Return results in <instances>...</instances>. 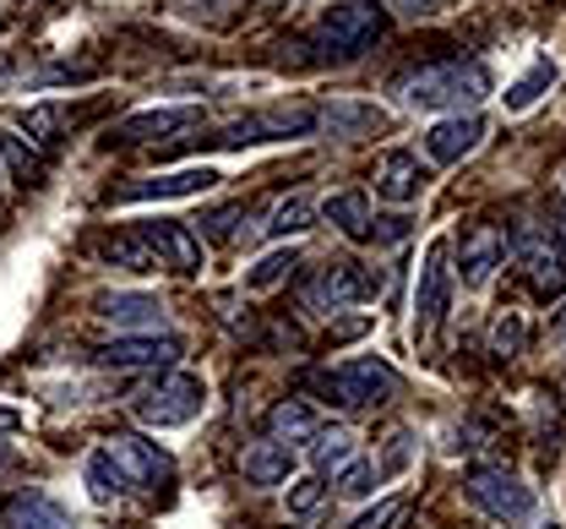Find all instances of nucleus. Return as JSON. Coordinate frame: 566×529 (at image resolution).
<instances>
[{"label": "nucleus", "instance_id": "obj_1", "mask_svg": "<svg viewBox=\"0 0 566 529\" xmlns=\"http://www.w3.org/2000/svg\"><path fill=\"white\" fill-rule=\"evenodd\" d=\"M398 98L409 110H447V115H463L474 104L491 98V72L480 61H436L420 72L398 76Z\"/></svg>", "mask_w": 566, "mask_h": 529}, {"label": "nucleus", "instance_id": "obj_2", "mask_svg": "<svg viewBox=\"0 0 566 529\" xmlns=\"http://www.w3.org/2000/svg\"><path fill=\"white\" fill-rule=\"evenodd\" d=\"M381 33H387V6H376V0H349V6L322 11L311 44H316V61L327 66V61H359Z\"/></svg>", "mask_w": 566, "mask_h": 529}, {"label": "nucleus", "instance_id": "obj_3", "mask_svg": "<svg viewBox=\"0 0 566 529\" xmlns=\"http://www.w3.org/2000/svg\"><path fill=\"white\" fill-rule=\"evenodd\" d=\"M387 290V273L381 268H365L354 257H338V262H322L311 279H305V305L322 311V317H338L349 305H365L376 301Z\"/></svg>", "mask_w": 566, "mask_h": 529}, {"label": "nucleus", "instance_id": "obj_4", "mask_svg": "<svg viewBox=\"0 0 566 529\" xmlns=\"http://www.w3.org/2000/svg\"><path fill=\"white\" fill-rule=\"evenodd\" d=\"M311 387H316L327 404H338V409H376V404H387V398L398 393V372H392L387 361H376V355H359V361L316 372Z\"/></svg>", "mask_w": 566, "mask_h": 529}, {"label": "nucleus", "instance_id": "obj_5", "mask_svg": "<svg viewBox=\"0 0 566 529\" xmlns=\"http://www.w3.org/2000/svg\"><path fill=\"white\" fill-rule=\"evenodd\" d=\"M463 497L506 529H517V525L534 519V486H523L506 464H480V469H469V475H463Z\"/></svg>", "mask_w": 566, "mask_h": 529}, {"label": "nucleus", "instance_id": "obj_6", "mask_svg": "<svg viewBox=\"0 0 566 529\" xmlns=\"http://www.w3.org/2000/svg\"><path fill=\"white\" fill-rule=\"evenodd\" d=\"M202 409H208V382L191 377V372H169V377H158L132 398V415L142 426H158V432L164 426H191Z\"/></svg>", "mask_w": 566, "mask_h": 529}, {"label": "nucleus", "instance_id": "obj_7", "mask_svg": "<svg viewBox=\"0 0 566 529\" xmlns=\"http://www.w3.org/2000/svg\"><path fill=\"white\" fill-rule=\"evenodd\" d=\"M506 251L517 257V268H523V279H528V290H534L539 301H562L566 295V257L539 235V225L517 219V229L506 235Z\"/></svg>", "mask_w": 566, "mask_h": 529}, {"label": "nucleus", "instance_id": "obj_8", "mask_svg": "<svg viewBox=\"0 0 566 529\" xmlns=\"http://www.w3.org/2000/svg\"><path fill=\"white\" fill-rule=\"evenodd\" d=\"M452 246L447 240H436L430 251H424V268H420V290H415V339L430 344L436 333H441V322H447V311H452V284H458V273H452Z\"/></svg>", "mask_w": 566, "mask_h": 529}, {"label": "nucleus", "instance_id": "obj_9", "mask_svg": "<svg viewBox=\"0 0 566 529\" xmlns=\"http://www.w3.org/2000/svg\"><path fill=\"white\" fill-rule=\"evenodd\" d=\"M202 104H164V110H137V115H126L109 137L115 143H186L191 132H202Z\"/></svg>", "mask_w": 566, "mask_h": 529}, {"label": "nucleus", "instance_id": "obj_10", "mask_svg": "<svg viewBox=\"0 0 566 529\" xmlns=\"http://www.w3.org/2000/svg\"><path fill=\"white\" fill-rule=\"evenodd\" d=\"M186 344L175 333H120L109 344H93V366L104 372H137V366H175Z\"/></svg>", "mask_w": 566, "mask_h": 529}, {"label": "nucleus", "instance_id": "obj_11", "mask_svg": "<svg viewBox=\"0 0 566 529\" xmlns=\"http://www.w3.org/2000/svg\"><path fill=\"white\" fill-rule=\"evenodd\" d=\"M223 175L212 164H186V169H169V175H142L109 191V203H175V197H202L212 191Z\"/></svg>", "mask_w": 566, "mask_h": 529}, {"label": "nucleus", "instance_id": "obj_12", "mask_svg": "<svg viewBox=\"0 0 566 529\" xmlns=\"http://www.w3.org/2000/svg\"><path fill=\"white\" fill-rule=\"evenodd\" d=\"M104 454L115 458V469L126 475V486H132V491H158V486H169V475H175V458L164 454L158 443L137 437V432L109 437V443H104Z\"/></svg>", "mask_w": 566, "mask_h": 529}, {"label": "nucleus", "instance_id": "obj_13", "mask_svg": "<svg viewBox=\"0 0 566 529\" xmlns=\"http://www.w3.org/2000/svg\"><path fill=\"white\" fill-rule=\"evenodd\" d=\"M137 235L147 240L158 268H169V273H197L202 268V235L186 219H142Z\"/></svg>", "mask_w": 566, "mask_h": 529}, {"label": "nucleus", "instance_id": "obj_14", "mask_svg": "<svg viewBox=\"0 0 566 529\" xmlns=\"http://www.w3.org/2000/svg\"><path fill=\"white\" fill-rule=\"evenodd\" d=\"M370 186H376V197L381 203H392V208H409V203H420L424 186H430V169H424L420 158L409 148H387L376 164H370Z\"/></svg>", "mask_w": 566, "mask_h": 529}, {"label": "nucleus", "instance_id": "obj_15", "mask_svg": "<svg viewBox=\"0 0 566 529\" xmlns=\"http://www.w3.org/2000/svg\"><path fill=\"white\" fill-rule=\"evenodd\" d=\"M485 115L480 110H463V115H447V121H436L430 132H424V158L430 164H463L469 153L485 143Z\"/></svg>", "mask_w": 566, "mask_h": 529}, {"label": "nucleus", "instance_id": "obj_16", "mask_svg": "<svg viewBox=\"0 0 566 529\" xmlns=\"http://www.w3.org/2000/svg\"><path fill=\"white\" fill-rule=\"evenodd\" d=\"M501 262H506V229L501 225H474L463 235V246H458V279L469 290H485Z\"/></svg>", "mask_w": 566, "mask_h": 529}, {"label": "nucleus", "instance_id": "obj_17", "mask_svg": "<svg viewBox=\"0 0 566 529\" xmlns=\"http://www.w3.org/2000/svg\"><path fill=\"white\" fill-rule=\"evenodd\" d=\"M316 132L333 137V143H359V137L387 132V110L381 104H365V98H327Z\"/></svg>", "mask_w": 566, "mask_h": 529}, {"label": "nucleus", "instance_id": "obj_18", "mask_svg": "<svg viewBox=\"0 0 566 529\" xmlns=\"http://www.w3.org/2000/svg\"><path fill=\"white\" fill-rule=\"evenodd\" d=\"M98 322H115L120 333H164V305L158 295H142V290H115V295H98L93 301Z\"/></svg>", "mask_w": 566, "mask_h": 529}, {"label": "nucleus", "instance_id": "obj_19", "mask_svg": "<svg viewBox=\"0 0 566 529\" xmlns=\"http://www.w3.org/2000/svg\"><path fill=\"white\" fill-rule=\"evenodd\" d=\"M0 529H76V519L50 491H17L0 502Z\"/></svg>", "mask_w": 566, "mask_h": 529}, {"label": "nucleus", "instance_id": "obj_20", "mask_svg": "<svg viewBox=\"0 0 566 529\" xmlns=\"http://www.w3.org/2000/svg\"><path fill=\"white\" fill-rule=\"evenodd\" d=\"M316 121H322V104H305V98L256 110V132H262V143H300V137H316Z\"/></svg>", "mask_w": 566, "mask_h": 529}, {"label": "nucleus", "instance_id": "obj_21", "mask_svg": "<svg viewBox=\"0 0 566 529\" xmlns=\"http://www.w3.org/2000/svg\"><path fill=\"white\" fill-rule=\"evenodd\" d=\"M240 475L251 486H283L294 475V448L279 443V437H256V443L240 448Z\"/></svg>", "mask_w": 566, "mask_h": 529}, {"label": "nucleus", "instance_id": "obj_22", "mask_svg": "<svg viewBox=\"0 0 566 529\" xmlns=\"http://www.w3.org/2000/svg\"><path fill=\"white\" fill-rule=\"evenodd\" d=\"M316 214L338 235H349V240H376V214H370V197L365 191H333Z\"/></svg>", "mask_w": 566, "mask_h": 529}, {"label": "nucleus", "instance_id": "obj_23", "mask_svg": "<svg viewBox=\"0 0 566 529\" xmlns=\"http://www.w3.org/2000/svg\"><path fill=\"white\" fill-rule=\"evenodd\" d=\"M0 164H6V175L17 186H44V158H39V148L28 137H17L11 126H0Z\"/></svg>", "mask_w": 566, "mask_h": 529}, {"label": "nucleus", "instance_id": "obj_24", "mask_svg": "<svg viewBox=\"0 0 566 529\" xmlns=\"http://www.w3.org/2000/svg\"><path fill=\"white\" fill-rule=\"evenodd\" d=\"M359 437H354L349 426H316V437L305 443V454H311V464H316V475H327V469H344L359 448H354Z\"/></svg>", "mask_w": 566, "mask_h": 529}, {"label": "nucleus", "instance_id": "obj_25", "mask_svg": "<svg viewBox=\"0 0 566 529\" xmlns=\"http://www.w3.org/2000/svg\"><path fill=\"white\" fill-rule=\"evenodd\" d=\"M556 76H562V66H556L551 55H534V66H528V72H523L517 82H512V87H506V110H512V115L534 110V104L545 98V87H551Z\"/></svg>", "mask_w": 566, "mask_h": 529}, {"label": "nucleus", "instance_id": "obj_26", "mask_svg": "<svg viewBox=\"0 0 566 529\" xmlns=\"http://www.w3.org/2000/svg\"><path fill=\"white\" fill-rule=\"evenodd\" d=\"M268 426H273V437H279V443H289V448H294V443H311L322 421H316V409H311L305 398H283V404H273Z\"/></svg>", "mask_w": 566, "mask_h": 529}, {"label": "nucleus", "instance_id": "obj_27", "mask_svg": "<svg viewBox=\"0 0 566 529\" xmlns=\"http://www.w3.org/2000/svg\"><path fill=\"white\" fill-rule=\"evenodd\" d=\"M98 257H104V262H115V268H132V273H153V268H158V262H153V251H147V240L137 235V225L104 235V240H98Z\"/></svg>", "mask_w": 566, "mask_h": 529}, {"label": "nucleus", "instance_id": "obj_28", "mask_svg": "<svg viewBox=\"0 0 566 529\" xmlns=\"http://www.w3.org/2000/svg\"><path fill=\"white\" fill-rule=\"evenodd\" d=\"M71 121H76L71 104H33V110H22V126H28V143L33 148H55L66 137Z\"/></svg>", "mask_w": 566, "mask_h": 529}, {"label": "nucleus", "instance_id": "obj_29", "mask_svg": "<svg viewBox=\"0 0 566 529\" xmlns=\"http://www.w3.org/2000/svg\"><path fill=\"white\" fill-rule=\"evenodd\" d=\"M82 486H87V497H93V502H115V497H126V491H132V486H126V475L115 469V458L104 454V448H98V454H87V464H82Z\"/></svg>", "mask_w": 566, "mask_h": 529}, {"label": "nucleus", "instance_id": "obj_30", "mask_svg": "<svg viewBox=\"0 0 566 529\" xmlns=\"http://www.w3.org/2000/svg\"><path fill=\"white\" fill-rule=\"evenodd\" d=\"M300 268V251L294 246H279V251H268L256 268H245V290H256V295H268V290H279L283 279Z\"/></svg>", "mask_w": 566, "mask_h": 529}, {"label": "nucleus", "instance_id": "obj_31", "mask_svg": "<svg viewBox=\"0 0 566 529\" xmlns=\"http://www.w3.org/2000/svg\"><path fill=\"white\" fill-rule=\"evenodd\" d=\"M283 508H289V519L311 525V519L327 508V480H322V475H300V480L289 486V502H283Z\"/></svg>", "mask_w": 566, "mask_h": 529}, {"label": "nucleus", "instance_id": "obj_32", "mask_svg": "<svg viewBox=\"0 0 566 529\" xmlns=\"http://www.w3.org/2000/svg\"><path fill=\"white\" fill-rule=\"evenodd\" d=\"M311 219H316V203L305 197V191H294V197H283L279 208H273V219H268V235H279V240H289V235H300V229H311Z\"/></svg>", "mask_w": 566, "mask_h": 529}, {"label": "nucleus", "instance_id": "obj_33", "mask_svg": "<svg viewBox=\"0 0 566 529\" xmlns=\"http://www.w3.org/2000/svg\"><path fill=\"white\" fill-rule=\"evenodd\" d=\"M523 344H528V322H523L517 311L495 317V328H491V350L495 355H501V361H517V355H523Z\"/></svg>", "mask_w": 566, "mask_h": 529}, {"label": "nucleus", "instance_id": "obj_34", "mask_svg": "<svg viewBox=\"0 0 566 529\" xmlns=\"http://www.w3.org/2000/svg\"><path fill=\"white\" fill-rule=\"evenodd\" d=\"M376 480H381V469H376L370 458H359V454L338 469V491H344V497H370V491H376Z\"/></svg>", "mask_w": 566, "mask_h": 529}, {"label": "nucleus", "instance_id": "obj_35", "mask_svg": "<svg viewBox=\"0 0 566 529\" xmlns=\"http://www.w3.org/2000/svg\"><path fill=\"white\" fill-rule=\"evenodd\" d=\"M539 235L566 257V197H545L539 203Z\"/></svg>", "mask_w": 566, "mask_h": 529}, {"label": "nucleus", "instance_id": "obj_36", "mask_svg": "<svg viewBox=\"0 0 566 529\" xmlns=\"http://www.w3.org/2000/svg\"><path fill=\"white\" fill-rule=\"evenodd\" d=\"M403 508H409L403 497H387V502H376V508H365V514H359V519H354L349 529H392V525H398V519H403Z\"/></svg>", "mask_w": 566, "mask_h": 529}, {"label": "nucleus", "instance_id": "obj_37", "mask_svg": "<svg viewBox=\"0 0 566 529\" xmlns=\"http://www.w3.org/2000/svg\"><path fill=\"white\" fill-rule=\"evenodd\" d=\"M234 219H245V208L234 203V208H218V214H202V240H234Z\"/></svg>", "mask_w": 566, "mask_h": 529}, {"label": "nucleus", "instance_id": "obj_38", "mask_svg": "<svg viewBox=\"0 0 566 529\" xmlns=\"http://www.w3.org/2000/svg\"><path fill=\"white\" fill-rule=\"evenodd\" d=\"M403 17H441L447 11V0H392Z\"/></svg>", "mask_w": 566, "mask_h": 529}, {"label": "nucleus", "instance_id": "obj_39", "mask_svg": "<svg viewBox=\"0 0 566 529\" xmlns=\"http://www.w3.org/2000/svg\"><path fill=\"white\" fill-rule=\"evenodd\" d=\"M6 458H11V448H6V443H0V469H6Z\"/></svg>", "mask_w": 566, "mask_h": 529}, {"label": "nucleus", "instance_id": "obj_40", "mask_svg": "<svg viewBox=\"0 0 566 529\" xmlns=\"http://www.w3.org/2000/svg\"><path fill=\"white\" fill-rule=\"evenodd\" d=\"M0 426H11V409H0Z\"/></svg>", "mask_w": 566, "mask_h": 529}, {"label": "nucleus", "instance_id": "obj_41", "mask_svg": "<svg viewBox=\"0 0 566 529\" xmlns=\"http://www.w3.org/2000/svg\"><path fill=\"white\" fill-rule=\"evenodd\" d=\"M539 529H562V525H556V519H551V525H539Z\"/></svg>", "mask_w": 566, "mask_h": 529}, {"label": "nucleus", "instance_id": "obj_42", "mask_svg": "<svg viewBox=\"0 0 566 529\" xmlns=\"http://www.w3.org/2000/svg\"><path fill=\"white\" fill-rule=\"evenodd\" d=\"M262 6H279V0H262Z\"/></svg>", "mask_w": 566, "mask_h": 529}, {"label": "nucleus", "instance_id": "obj_43", "mask_svg": "<svg viewBox=\"0 0 566 529\" xmlns=\"http://www.w3.org/2000/svg\"><path fill=\"white\" fill-rule=\"evenodd\" d=\"M562 328H566V311H562Z\"/></svg>", "mask_w": 566, "mask_h": 529}, {"label": "nucleus", "instance_id": "obj_44", "mask_svg": "<svg viewBox=\"0 0 566 529\" xmlns=\"http://www.w3.org/2000/svg\"><path fill=\"white\" fill-rule=\"evenodd\" d=\"M562 186H566V175H562ZM562 197H566V191H562Z\"/></svg>", "mask_w": 566, "mask_h": 529}, {"label": "nucleus", "instance_id": "obj_45", "mask_svg": "<svg viewBox=\"0 0 566 529\" xmlns=\"http://www.w3.org/2000/svg\"><path fill=\"white\" fill-rule=\"evenodd\" d=\"M208 6H218V0H208Z\"/></svg>", "mask_w": 566, "mask_h": 529}]
</instances>
